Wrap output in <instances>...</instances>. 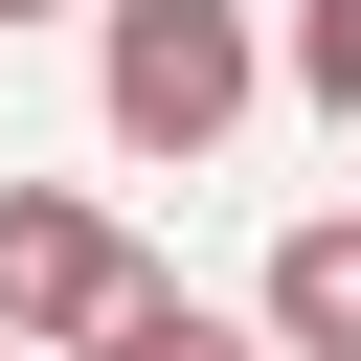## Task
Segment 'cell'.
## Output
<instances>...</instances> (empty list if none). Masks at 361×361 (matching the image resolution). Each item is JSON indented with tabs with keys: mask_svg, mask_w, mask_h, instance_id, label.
Masks as SVG:
<instances>
[{
	"mask_svg": "<svg viewBox=\"0 0 361 361\" xmlns=\"http://www.w3.org/2000/svg\"><path fill=\"white\" fill-rule=\"evenodd\" d=\"M248 90H271L248 0H90V113H113V158H226Z\"/></svg>",
	"mask_w": 361,
	"mask_h": 361,
	"instance_id": "1",
	"label": "cell"
},
{
	"mask_svg": "<svg viewBox=\"0 0 361 361\" xmlns=\"http://www.w3.org/2000/svg\"><path fill=\"white\" fill-rule=\"evenodd\" d=\"M113 293H135V226L90 180H0V361H90Z\"/></svg>",
	"mask_w": 361,
	"mask_h": 361,
	"instance_id": "2",
	"label": "cell"
},
{
	"mask_svg": "<svg viewBox=\"0 0 361 361\" xmlns=\"http://www.w3.org/2000/svg\"><path fill=\"white\" fill-rule=\"evenodd\" d=\"M248 338H271V361H361V203L271 226V293H248Z\"/></svg>",
	"mask_w": 361,
	"mask_h": 361,
	"instance_id": "3",
	"label": "cell"
},
{
	"mask_svg": "<svg viewBox=\"0 0 361 361\" xmlns=\"http://www.w3.org/2000/svg\"><path fill=\"white\" fill-rule=\"evenodd\" d=\"M90 361H271V338H248V316H203L180 271H135V293L90 316Z\"/></svg>",
	"mask_w": 361,
	"mask_h": 361,
	"instance_id": "4",
	"label": "cell"
},
{
	"mask_svg": "<svg viewBox=\"0 0 361 361\" xmlns=\"http://www.w3.org/2000/svg\"><path fill=\"white\" fill-rule=\"evenodd\" d=\"M271 68H293V90L338 113V135H361V0H293V45H271Z\"/></svg>",
	"mask_w": 361,
	"mask_h": 361,
	"instance_id": "5",
	"label": "cell"
},
{
	"mask_svg": "<svg viewBox=\"0 0 361 361\" xmlns=\"http://www.w3.org/2000/svg\"><path fill=\"white\" fill-rule=\"evenodd\" d=\"M0 23H68V0H0Z\"/></svg>",
	"mask_w": 361,
	"mask_h": 361,
	"instance_id": "6",
	"label": "cell"
}]
</instances>
